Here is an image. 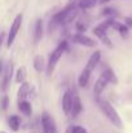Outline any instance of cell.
Masks as SVG:
<instances>
[{"mask_svg": "<svg viewBox=\"0 0 132 133\" xmlns=\"http://www.w3.org/2000/svg\"><path fill=\"white\" fill-rule=\"evenodd\" d=\"M96 102L100 107V110L102 111V114L106 116V119L117 128H122L123 124H122V119L118 114V111L114 109V106L108 101V99H104V98H100V97H96Z\"/></svg>", "mask_w": 132, "mask_h": 133, "instance_id": "obj_1", "label": "cell"}, {"mask_svg": "<svg viewBox=\"0 0 132 133\" xmlns=\"http://www.w3.org/2000/svg\"><path fill=\"white\" fill-rule=\"evenodd\" d=\"M66 50H67V42L64 40V42H61L60 44L57 45V46L49 53L48 62H47V67H45L48 75H51V74L54 71V69H56L58 61L61 59V57L64 56V53H65Z\"/></svg>", "mask_w": 132, "mask_h": 133, "instance_id": "obj_2", "label": "cell"}, {"mask_svg": "<svg viewBox=\"0 0 132 133\" xmlns=\"http://www.w3.org/2000/svg\"><path fill=\"white\" fill-rule=\"evenodd\" d=\"M22 21H23V14L20 13L14 17L12 25H10V29H9V32H8V36H7V46L10 48L12 44L14 43L17 35H18V31L21 30V26H22Z\"/></svg>", "mask_w": 132, "mask_h": 133, "instance_id": "obj_3", "label": "cell"}, {"mask_svg": "<svg viewBox=\"0 0 132 133\" xmlns=\"http://www.w3.org/2000/svg\"><path fill=\"white\" fill-rule=\"evenodd\" d=\"M71 42L74 44L82 45V46H86V48H95L97 45V43L92 38H89V36L84 35V34H78V32L71 35Z\"/></svg>", "mask_w": 132, "mask_h": 133, "instance_id": "obj_4", "label": "cell"}, {"mask_svg": "<svg viewBox=\"0 0 132 133\" xmlns=\"http://www.w3.org/2000/svg\"><path fill=\"white\" fill-rule=\"evenodd\" d=\"M92 32H93V35L96 36V38H98V40L102 43L104 45H106L108 48H113L114 45L111 43V40H110V38H109V35H108V30H105L101 25H98V26H96V27H93V30H92Z\"/></svg>", "mask_w": 132, "mask_h": 133, "instance_id": "obj_5", "label": "cell"}, {"mask_svg": "<svg viewBox=\"0 0 132 133\" xmlns=\"http://www.w3.org/2000/svg\"><path fill=\"white\" fill-rule=\"evenodd\" d=\"M66 13H67V8L65 6L64 9H61L60 12H57V13L51 18L49 25H48V31H49V32H53L58 26H62V21H64Z\"/></svg>", "mask_w": 132, "mask_h": 133, "instance_id": "obj_6", "label": "cell"}, {"mask_svg": "<svg viewBox=\"0 0 132 133\" xmlns=\"http://www.w3.org/2000/svg\"><path fill=\"white\" fill-rule=\"evenodd\" d=\"M71 97H73V102H71V112H70V116L77 118V116L83 111V103H82V99H80L78 92L71 93Z\"/></svg>", "mask_w": 132, "mask_h": 133, "instance_id": "obj_7", "label": "cell"}, {"mask_svg": "<svg viewBox=\"0 0 132 133\" xmlns=\"http://www.w3.org/2000/svg\"><path fill=\"white\" fill-rule=\"evenodd\" d=\"M42 125L47 129L48 133H58V129H57V125H56L54 119H53L47 111L43 112V116H42Z\"/></svg>", "mask_w": 132, "mask_h": 133, "instance_id": "obj_8", "label": "cell"}, {"mask_svg": "<svg viewBox=\"0 0 132 133\" xmlns=\"http://www.w3.org/2000/svg\"><path fill=\"white\" fill-rule=\"evenodd\" d=\"M12 75H13V63L9 62L5 69H4V72H3V80H1V90L5 92L9 84H10V80H12Z\"/></svg>", "mask_w": 132, "mask_h": 133, "instance_id": "obj_9", "label": "cell"}, {"mask_svg": "<svg viewBox=\"0 0 132 133\" xmlns=\"http://www.w3.org/2000/svg\"><path fill=\"white\" fill-rule=\"evenodd\" d=\"M108 84H110V83H109V80H108L102 74H101V75L98 76V79L96 80L95 85H93V93H95V96H96V97H100V94L106 89Z\"/></svg>", "mask_w": 132, "mask_h": 133, "instance_id": "obj_10", "label": "cell"}, {"mask_svg": "<svg viewBox=\"0 0 132 133\" xmlns=\"http://www.w3.org/2000/svg\"><path fill=\"white\" fill-rule=\"evenodd\" d=\"M100 59H101V52L100 50H96L91 54V57L88 58L87 65H86V69L89 70L91 72H93V70L97 67V65L100 63Z\"/></svg>", "mask_w": 132, "mask_h": 133, "instance_id": "obj_11", "label": "cell"}, {"mask_svg": "<svg viewBox=\"0 0 132 133\" xmlns=\"http://www.w3.org/2000/svg\"><path fill=\"white\" fill-rule=\"evenodd\" d=\"M43 35H44L43 21L39 18V19H36L35 26H34V44H38L43 39Z\"/></svg>", "mask_w": 132, "mask_h": 133, "instance_id": "obj_12", "label": "cell"}, {"mask_svg": "<svg viewBox=\"0 0 132 133\" xmlns=\"http://www.w3.org/2000/svg\"><path fill=\"white\" fill-rule=\"evenodd\" d=\"M71 102H73L71 92L66 90L64 93V97H62V110H64L65 115H70V112H71Z\"/></svg>", "mask_w": 132, "mask_h": 133, "instance_id": "obj_13", "label": "cell"}, {"mask_svg": "<svg viewBox=\"0 0 132 133\" xmlns=\"http://www.w3.org/2000/svg\"><path fill=\"white\" fill-rule=\"evenodd\" d=\"M91 71L87 70L86 67L82 70V72H80V75L78 76V84H79V87H82V88H86L88 85V83H89V79H91Z\"/></svg>", "mask_w": 132, "mask_h": 133, "instance_id": "obj_14", "label": "cell"}, {"mask_svg": "<svg viewBox=\"0 0 132 133\" xmlns=\"http://www.w3.org/2000/svg\"><path fill=\"white\" fill-rule=\"evenodd\" d=\"M18 110L23 114V115H26V116H31V114H33V106H31V103L27 101V99H25V101H18Z\"/></svg>", "mask_w": 132, "mask_h": 133, "instance_id": "obj_15", "label": "cell"}, {"mask_svg": "<svg viewBox=\"0 0 132 133\" xmlns=\"http://www.w3.org/2000/svg\"><path fill=\"white\" fill-rule=\"evenodd\" d=\"M30 89H31L30 83L23 82V83L21 84L20 89H18V101H25V99L27 98V96L30 94Z\"/></svg>", "mask_w": 132, "mask_h": 133, "instance_id": "obj_16", "label": "cell"}, {"mask_svg": "<svg viewBox=\"0 0 132 133\" xmlns=\"http://www.w3.org/2000/svg\"><path fill=\"white\" fill-rule=\"evenodd\" d=\"M21 118L18 115H10L9 119H8V125L9 128L13 131V132H18L20 128H21Z\"/></svg>", "mask_w": 132, "mask_h": 133, "instance_id": "obj_17", "label": "cell"}, {"mask_svg": "<svg viewBox=\"0 0 132 133\" xmlns=\"http://www.w3.org/2000/svg\"><path fill=\"white\" fill-rule=\"evenodd\" d=\"M111 29H114L115 31H118L119 34H121V36H123V38H127L128 36V32H130V29L124 25V23H121V22H117V21H114L113 22V26H111Z\"/></svg>", "mask_w": 132, "mask_h": 133, "instance_id": "obj_18", "label": "cell"}, {"mask_svg": "<svg viewBox=\"0 0 132 133\" xmlns=\"http://www.w3.org/2000/svg\"><path fill=\"white\" fill-rule=\"evenodd\" d=\"M33 66H34V69H35V71H36V72H43L44 69L47 67V63H45V61H44L43 56H40V54L35 56Z\"/></svg>", "mask_w": 132, "mask_h": 133, "instance_id": "obj_19", "label": "cell"}, {"mask_svg": "<svg viewBox=\"0 0 132 133\" xmlns=\"http://www.w3.org/2000/svg\"><path fill=\"white\" fill-rule=\"evenodd\" d=\"M26 76H27L26 67H25V66L18 67V70H17V72H16V83H17V84H22V83L26 80Z\"/></svg>", "mask_w": 132, "mask_h": 133, "instance_id": "obj_20", "label": "cell"}, {"mask_svg": "<svg viewBox=\"0 0 132 133\" xmlns=\"http://www.w3.org/2000/svg\"><path fill=\"white\" fill-rule=\"evenodd\" d=\"M97 3H98V0H79L78 8L80 10H88V9L93 8Z\"/></svg>", "mask_w": 132, "mask_h": 133, "instance_id": "obj_21", "label": "cell"}, {"mask_svg": "<svg viewBox=\"0 0 132 133\" xmlns=\"http://www.w3.org/2000/svg\"><path fill=\"white\" fill-rule=\"evenodd\" d=\"M102 75L109 80V83H111V84H117V83H118V79H117V76H115V72H114L110 67L105 69V70L102 71Z\"/></svg>", "mask_w": 132, "mask_h": 133, "instance_id": "obj_22", "label": "cell"}, {"mask_svg": "<svg viewBox=\"0 0 132 133\" xmlns=\"http://www.w3.org/2000/svg\"><path fill=\"white\" fill-rule=\"evenodd\" d=\"M8 107H9V97L5 94V96H3L1 99H0V109H1L3 111H7Z\"/></svg>", "mask_w": 132, "mask_h": 133, "instance_id": "obj_23", "label": "cell"}, {"mask_svg": "<svg viewBox=\"0 0 132 133\" xmlns=\"http://www.w3.org/2000/svg\"><path fill=\"white\" fill-rule=\"evenodd\" d=\"M75 29H77V32L78 34H82L87 30V25L83 23V22H75Z\"/></svg>", "mask_w": 132, "mask_h": 133, "instance_id": "obj_24", "label": "cell"}, {"mask_svg": "<svg viewBox=\"0 0 132 133\" xmlns=\"http://www.w3.org/2000/svg\"><path fill=\"white\" fill-rule=\"evenodd\" d=\"M71 131L73 133H87V129L80 125H71Z\"/></svg>", "mask_w": 132, "mask_h": 133, "instance_id": "obj_25", "label": "cell"}, {"mask_svg": "<svg viewBox=\"0 0 132 133\" xmlns=\"http://www.w3.org/2000/svg\"><path fill=\"white\" fill-rule=\"evenodd\" d=\"M102 13H104L105 16H111V14L115 13V10H114L113 8H105V9L102 10Z\"/></svg>", "mask_w": 132, "mask_h": 133, "instance_id": "obj_26", "label": "cell"}, {"mask_svg": "<svg viewBox=\"0 0 132 133\" xmlns=\"http://www.w3.org/2000/svg\"><path fill=\"white\" fill-rule=\"evenodd\" d=\"M124 25L130 29L132 27V17H126V19H124Z\"/></svg>", "mask_w": 132, "mask_h": 133, "instance_id": "obj_27", "label": "cell"}, {"mask_svg": "<svg viewBox=\"0 0 132 133\" xmlns=\"http://www.w3.org/2000/svg\"><path fill=\"white\" fill-rule=\"evenodd\" d=\"M4 36H5V34L0 31V46H1V44H3V40H4Z\"/></svg>", "mask_w": 132, "mask_h": 133, "instance_id": "obj_28", "label": "cell"}, {"mask_svg": "<svg viewBox=\"0 0 132 133\" xmlns=\"http://www.w3.org/2000/svg\"><path fill=\"white\" fill-rule=\"evenodd\" d=\"M3 72H4V67H3V59H0V74L3 75Z\"/></svg>", "mask_w": 132, "mask_h": 133, "instance_id": "obj_29", "label": "cell"}, {"mask_svg": "<svg viewBox=\"0 0 132 133\" xmlns=\"http://www.w3.org/2000/svg\"><path fill=\"white\" fill-rule=\"evenodd\" d=\"M109 1H111V0H98V3H101V4H106Z\"/></svg>", "mask_w": 132, "mask_h": 133, "instance_id": "obj_30", "label": "cell"}, {"mask_svg": "<svg viewBox=\"0 0 132 133\" xmlns=\"http://www.w3.org/2000/svg\"><path fill=\"white\" fill-rule=\"evenodd\" d=\"M66 133H73V131H71V125H70V127H67V129H66Z\"/></svg>", "mask_w": 132, "mask_h": 133, "instance_id": "obj_31", "label": "cell"}, {"mask_svg": "<svg viewBox=\"0 0 132 133\" xmlns=\"http://www.w3.org/2000/svg\"><path fill=\"white\" fill-rule=\"evenodd\" d=\"M42 133H48V132H47V129H45V128H44L43 125H42Z\"/></svg>", "mask_w": 132, "mask_h": 133, "instance_id": "obj_32", "label": "cell"}, {"mask_svg": "<svg viewBox=\"0 0 132 133\" xmlns=\"http://www.w3.org/2000/svg\"><path fill=\"white\" fill-rule=\"evenodd\" d=\"M0 133H5V132H0Z\"/></svg>", "mask_w": 132, "mask_h": 133, "instance_id": "obj_33", "label": "cell"}]
</instances>
